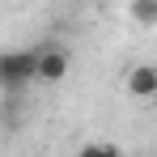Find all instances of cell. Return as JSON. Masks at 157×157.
Returning <instances> with one entry per match:
<instances>
[{
  "instance_id": "cell-1",
  "label": "cell",
  "mask_w": 157,
  "mask_h": 157,
  "mask_svg": "<svg viewBox=\"0 0 157 157\" xmlns=\"http://www.w3.org/2000/svg\"><path fill=\"white\" fill-rule=\"evenodd\" d=\"M30 81H38V51H0V89L17 98Z\"/></svg>"
},
{
  "instance_id": "cell-4",
  "label": "cell",
  "mask_w": 157,
  "mask_h": 157,
  "mask_svg": "<svg viewBox=\"0 0 157 157\" xmlns=\"http://www.w3.org/2000/svg\"><path fill=\"white\" fill-rule=\"evenodd\" d=\"M128 13H132V21H136V26H144V30L157 26V0H132Z\"/></svg>"
},
{
  "instance_id": "cell-3",
  "label": "cell",
  "mask_w": 157,
  "mask_h": 157,
  "mask_svg": "<svg viewBox=\"0 0 157 157\" xmlns=\"http://www.w3.org/2000/svg\"><path fill=\"white\" fill-rule=\"evenodd\" d=\"M68 64H72V55L64 47H38V81L43 85H59L68 77Z\"/></svg>"
},
{
  "instance_id": "cell-2",
  "label": "cell",
  "mask_w": 157,
  "mask_h": 157,
  "mask_svg": "<svg viewBox=\"0 0 157 157\" xmlns=\"http://www.w3.org/2000/svg\"><path fill=\"white\" fill-rule=\"evenodd\" d=\"M123 89L136 102H153L157 98V64H132L128 77H123Z\"/></svg>"
},
{
  "instance_id": "cell-5",
  "label": "cell",
  "mask_w": 157,
  "mask_h": 157,
  "mask_svg": "<svg viewBox=\"0 0 157 157\" xmlns=\"http://www.w3.org/2000/svg\"><path fill=\"white\" fill-rule=\"evenodd\" d=\"M77 157H123V153H119V144H110V140H89Z\"/></svg>"
}]
</instances>
